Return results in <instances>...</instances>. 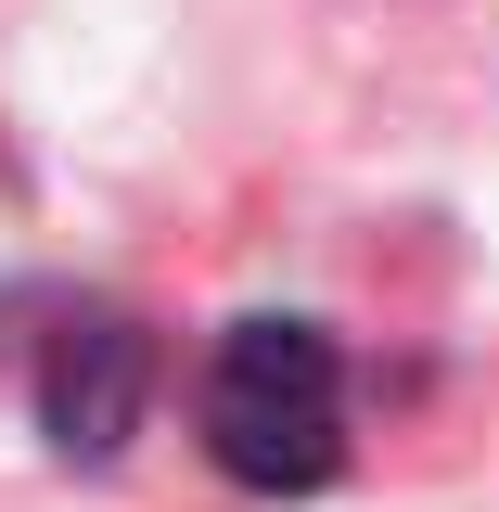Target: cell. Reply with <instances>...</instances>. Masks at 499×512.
<instances>
[{
	"instance_id": "1",
	"label": "cell",
	"mask_w": 499,
	"mask_h": 512,
	"mask_svg": "<svg viewBox=\"0 0 499 512\" xmlns=\"http://www.w3.org/2000/svg\"><path fill=\"white\" fill-rule=\"evenodd\" d=\"M192 423H205V461L256 487V500H308L346 474V346L320 333V320H231L218 346H205V397H192Z\"/></svg>"
},
{
	"instance_id": "2",
	"label": "cell",
	"mask_w": 499,
	"mask_h": 512,
	"mask_svg": "<svg viewBox=\"0 0 499 512\" xmlns=\"http://www.w3.org/2000/svg\"><path fill=\"white\" fill-rule=\"evenodd\" d=\"M26 333H13V372H26V410L52 461H116L154 410V333L103 295H26Z\"/></svg>"
}]
</instances>
